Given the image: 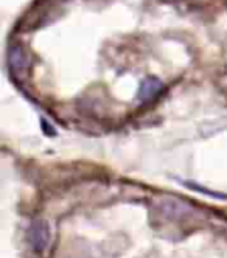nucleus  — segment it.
Listing matches in <instances>:
<instances>
[{
	"label": "nucleus",
	"mask_w": 227,
	"mask_h": 258,
	"mask_svg": "<svg viewBox=\"0 0 227 258\" xmlns=\"http://www.w3.org/2000/svg\"><path fill=\"white\" fill-rule=\"evenodd\" d=\"M50 226L44 219H34L28 227V243L34 252H42L50 243Z\"/></svg>",
	"instance_id": "1"
},
{
	"label": "nucleus",
	"mask_w": 227,
	"mask_h": 258,
	"mask_svg": "<svg viewBox=\"0 0 227 258\" xmlns=\"http://www.w3.org/2000/svg\"><path fill=\"white\" fill-rule=\"evenodd\" d=\"M185 185H187L188 188L195 190V191H201V193H204V195L215 196V198H218V199H225V198H227V195L216 193V191H212V190H207V188H204V187H196V183H193V182H185Z\"/></svg>",
	"instance_id": "4"
},
{
	"label": "nucleus",
	"mask_w": 227,
	"mask_h": 258,
	"mask_svg": "<svg viewBox=\"0 0 227 258\" xmlns=\"http://www.w3.org/2000/svg\"><path fill=\"white\" fill-rule=\"evenodd\" d=\"M163 89V84L160 80L154 78V77H149V78H145L139 87V94H137V98L142 101V103H146V101H151L153 98H156L160 90Z\"/></svg>",
	"instance_id": "2"
},
{
	"label": "nucleus",
	"mask_w": 227,
	"mask_h": 258,
	"mask_svg": "<svg viewBox=\"0 0 227 258\" xmlns=\"http://www.w3.org/2000/svg\"><path fill=\"white\" fill-rule=\"evenodd\" d=\"M8 61H10L11 70L16 73V75L24 73L25 69L28 67V58H27V53H25L24 47L22 45H13L10 48V53H8Z\"/></svg>",
	"instance_id": "3"
}]
</instances>
